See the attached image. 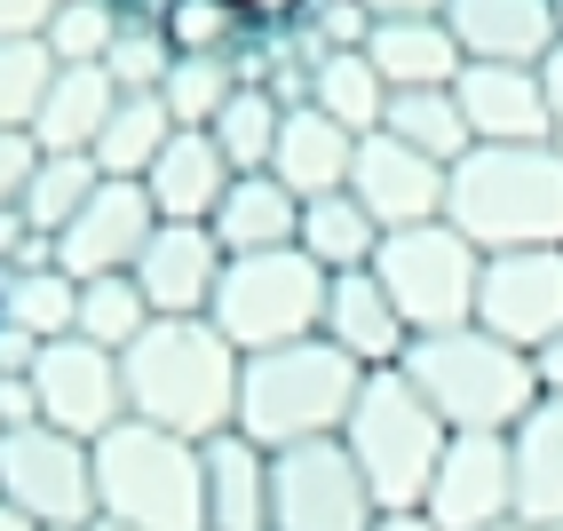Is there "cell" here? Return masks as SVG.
<instances>
[{"label":"cell","mask_w":563,"mask_h":531,"mask_svg":"<svg viewBox=\"0 0 563 531\" xmlns=\"http://www.w3.org/2000/svg\"><path fill=\"white\" fill-rule=\"evenodd\" d=\"M239 350L214 333V318H152L143 341L120 350V381H128V412L175 436H222L239 429Z\"/></svg>","instance_id":"6da1fadb"},{"label":"cell","mask_w":563,"mask_h":531,"mask_svg":"<svg viewBox=\"0 0 563 531\" xmlns=\"http://www.w3.org/2000/svg\"><path fill=\"white\" fill-rule=\"evenodd\" d=\"M444 222L476 254L563 246V143H476L444 175Z\"/></svg>","instance_id":"7a4b0ae2"},{"label":"cell","mask_w":563,"mask_h":531,"mask_svg":"<svg viewBox=\"0 0 563 531\" xmlns=\"http://www.w3.org/2000/svg\"><path fill=\"white\" fill-rule=\"evenodd\" d=\"M96 523L120 531H207V468L199 444L152 429V421H111L96 444Z\"/></svg>","instance_id":"3957f363"},{"label":"cell","mask_w":563,"mask_h":531,"mask_svg":"<svg viewBox=\"0 0 563 531\" xmlns=\"http://www.w3.org/2000/svg\"><path fill=\"white\" fill-rule=\"evenodd\" d=\"M405 381L437 405V421L453 436H508L523 412L540 405L532 350H516V341L484 333V325L412 341V350H405Z\"/></svg>","instance_id":"277c9868"},{"label":"cell","mask_w":563,"mask_h":531,"mask_svg":"<svg viewBox=\"0 0 563 531\" xmlns=\"http://www.w3.org/2000/svg\"><path fill=\"white\" fill-rule=\"evenodd\" d=\"M357 389H365V373L333 350L325 333L286 341V350H262V357L239 365V429H246L262 452L342 436Z\"/></svg>","instance_id":"5b68a950"},{"label":"cell","mask_w":563,"mask_h":531,"mask_svg":"<svg viewBox=\"0 0 563 531\" xmlns=\"http://www.w3.org/2000/svg\"><path fill=\"white\" fill-rule=\"evenodd\" d=\"M342 444H350V461L365 468L373 500L389 516V508L429 500V476L444 461V444H453V429L437 421V405L412 389L405 365H397V373H365V389H357L350 421H342Z\"/></svg>","instance_id":"8992f818"},{"label":"cell","mask_w":563,"mask_h":531,"mask_svg":"<svg viewBox=\"0 0 563 531\" xmlns=\"http://www.w3.org/2000/svg\"><path fill=\"white\" fill-rule=\"evenodd\" d=\"M325 270L302 246H278V254H231L222 262V286H214V333L231 341L239 357L262 350H286V341H310L325 325Z\"/></svg>","instance_id":"52a82bcc"},{"label":"cell","mask_w":563,"mask_h":531,"mask_svg":"<svg viewBox=\"0 0 563 531\" xmlns=\"http://www.w3.org/2000/svg\"><path fill=\"white\" fill-rule=\"evenodd\" d=\"M373 278L389 286V301H397V318L412 325V341L476 325V278H484V254H476L444 214H437V222H412V231H382Z\"/></svg>","instance_id":"ba28073f"},{"label":"cell","mask_w":563,"mask_h":531,"mask_svg":"<svg viewBox=\"0 0 563 531\" xmlns=\"http://www.w3.org/2000/svg\"><path fill=\"white\" fill-rule=\"evenodd\" d=\"M0 500L24 508L41 531H88L96 523V452L48 421L0 429Z\"/></svg>","instance_id":"9c48e42d"},{"label":"cell","mask_w":563,"mask_h":531,"mask_svg":"<svg viewBox=\"0 0 563 531\" xmlns=\"http://www.w3.org/2000/svg\"><path fill=\"white\" fill-rule=\"evenodd\" d=\"M373 516L382 500L342 436L271 452V531H373Z\"/></svg>","instance_id":"30bf717a"},{"label":"cell","mask_w":563,"mask_h":531,"mask_svg":"<svg viewBox=\"0 0 563 531\" xmlns=\"http://www.w3.org/2000/svg\"><path fill=\"white\" fill-rule=\"evenodd\" d=\"M32 405H41V421L64 429V436H80L96 444L111 421H128V381H120V357L96 350V341H48L41 357H32Z\"/></svg>","instance_id":"8fae6325"},{"label":"cell","mask_w":563,"mask_h":531,"mask_svg":"<svg viewBox=\"0 0 563 531\" xmlns=\"http://www.w3.org/2000/svg\"><path fill=\"white\" fill-rule=\"evenodd\" d=\"M476 325L500 333V341H516V350H548V341L563 333V246L484 254Z\"/></svg>","instance_id":"7c38bea8"},{"label":"cell","mask_w":563,"mask_h":531,"mask_svg":"<svg viewBox=\"0 0 563 531\" xmlns=\"http://www.w3.org/2000/svg\"><path fill=\"white\" fill-rule=\"evenodd\" d=\"M421 516L437 531H500V523H516V461H508V436H453V444H444Z\"/></svg>","instance_id":"4fadbf2b"},{"label":"cell","mask_w":563,"mask_h":531,"mask_svg":"<svg viewBox=\"0 0 563 531\" xmlns=\"http://www.w3.org/2000/svg\"><path fill=\"white\" fill-rule=\"evenodd\" d=\"M159 231V214H152V191L143 182H120V175H103L96 182V199L64 222V239H56V262L71 278H128L135 270V254L152 246Z\"/></svg>","instance_id":"5bb4252c"},{"label":"cell","mask_w":563,"mask_h":531,"mask_svg":"<svg viewBox=\"0 0 563 531\" xmlns=\"http://www.w3.org/2000/svg\"><path fill=\"white\" fill-rule=\"evenodd\" d=\"M444 175H453V167L421 159V151L397 143V135H357L350 199L382 222V231H412V222H437L444 214Z\"/></svg>","instance_id":"9a60e30c"},{"label":"cell","mask_w":563,"mask_h":531,"mask_svg":"<svg viewBox=\"0 0 563 531\" xmlns=\"http://www.w3.org/2000/svg\"><path fill=\"white\" fill-rule=\"evenodd\" d=\"M222 254L207 222H159L152 246L135 254V286L152 301V318H207L214 310V286H222Z\"/></svg>","instance_id":"2e32d148"},{"label":"cell","mask_w":563,"mask_h":531,"mask_svg":"<svg viewBox=\"0 0 563 531\" xmlns=\"http://www.w3.org/2000/svg\"><path fill=\"white\" fill-rule=\"evenodd\" d=\"M461 120L476 143H555V111L540 64H461Z\"/></svg>","instance_id":"e0dca14e"},{"label":"cell","mask_w":563,"mask_h":531,"mask_svg":"<svg viewBox=\"0 0 563 531\" xmlns=\"http://www.w3.org/2000/svg\"><path fill=\"white\" fill-rule=\"evenodd\" d=\"M444 24L468 64H548L563 41L555 0H444Z\"/></svg>","instance_id":"ac0fdd59"},{"label":"cell","mask_w":563,"mask_h":531,"mask_svg":"<svg viewBox=\"0 0 563 531\" xmlns=\"http://www.w3.org/2000/svg\"><path fill=\"white\" fill-rule=\"evenodd\" d=\"M318 333H325L357 373H397L405 350H412V325L397 318L389 286L373 278V270H342V278L325 286V325H318Z\"/></svg>","instance_id":"d6986e66"},{"label":"cell","mask_w":563,"mask_h":531,"mask_svg":"<svg viewBox=\"0 0 563 531\" xmlns=\"http://www.w3.org/2000/svg\"><path fill=\"white\" fill-rule=\"evenodd\" d=\"M350 167H357V135H350L342 120H325L318 103H286L278 151H271V175L286 182V191H294V199L350 191Z\"/></svg>","instance_id":"ffe728a7"},{"label":"cell","mask_w":563,"mask_h":531,"mask_svg":"<svg viewBox=\"0 0 563 531\" xmlns=\"http://www.w3.org/2000/svg\"><path fill=\"white\" fill-rule=\"evenodd\" d=\"M231 159L214 151L207 128H175L167 151L152 159V175H143V191H152V214L159 222H214L222 191H231Z\"/></svg>","instance_id":"44dd1931"},{"label":"cell","mask_w":563,"mask_h":531,"mask_svg":"<svg viewBox=\"0 0 563 531\" xmlns=\"http://www.w3.org/2000/svg\"><path fill=\"white\" fill-rule=\"evenodd\" d=\"M199 468H207V531H271V452L246 429L207 436Z\"/></svg>","instance_id":"7402d4cb"},{"label":"cell","mask_w":563,"mask_h":531,"mask_svg":"<svg viewBox=\"0 0 563 531\" xmlns=\"http://www.w3.org/2000/svg\"><path fill=\"white\" fill-rule=\"evenodd\" d=\"M508 461H516V523L523 531L563 523V397H540L508 429Z\"/></svg>","instance_id":"603a6c76"},{"label":"cell","mask_w":563,"mask_h":531,"mask_svg":"<svg viewBox=\"0 0 563 531\" xmlns=\"http://www.w3.org/2000/svg\"><path fill=\"white\" fill-rule=\"evenodd\" d=\"M0 325L24 333L32 350H48V341H71V333H80V278H71L56 254L0 270Z\"/></svg>","instance_id":"cb8c5ba5"},{"label":"cell","mask_w":563,"mask_h":531,"mask_svg":"<svg viewBox=\"0 0 563 531\" xmlns=\"http://www.w3.org/2000/svg\"><path fill=\"white\" fill-rule=\"evenodd\" d=\"M365 56H373V71L389 80V96H405V88H453V80H461V64H468L444 16L373 24V32H365Z\"/></svg>","instance_id":"d4e9b609"},{"label":"cell","mask_w":563,"mask_h":531,"mask_svg":"<svg viewBox=\"0 0 563 531\" xmlns=\"http://www.w3.org/2000/svg\"><path fill=\"white\" fill-rule=\"evenodd\" d=\"M207 231H214L222 254H278V246L302 239V199H294L278 175H239Z\"/></svg>","instance_id":"484cf974"},{"label":"cell","mask_w":563,"mask_h":531,"mask_svg":"<svg viewBox=\"0 0 563 531\" xmlns=\"http://www.w3.org/2000/svg\"><path fill=\"white\" fill-rule=\"evenodd\" d=\"M111 103H120V88H111L103 64H56L48 103H41V120H32V143L41 151H96Z\"/></svg>","instance_id":"4316f807"},{"label":"cell","mask_w":563,"mask_h":531,"mask_svg":"<svg viewBox=\"0 0 563 531\" xmlns=\"http://www.w3.org/2000/svg\"><path fill=\"white\" fill-rule=\"evenodd\" d=\"M310 103L325 111V120H342L350 135H382L389 120V80L373 71L365 48H325L310 64Z\"/></svg>","instance_id":"83f0119b"},{"label":"cell","mask_w":563,"mask_h":531,"mask_svg":"<svg viewBox=\"0 0 563 531\" xmlns=\"http://www.w3.org/2000/svg\"><path fill=\"white\" fill-rule=\"evenodd\" d=\"M302 246L325 278H342V270H373V254H382V222H373L350 191H325V199H302Z\"/></svg>","instance_id":"f1b7e54d"},{"label":"cell","mask_w":563,"mask_h":531,"mask_svg":"<svg viewBox=\"0 0 563 531\" xmlns=\"http://www.w3.org/2000/svg\"><path fill=\"white\" fill-rule=\"evenodd\" d=\"M167 135H175V111H167L159 88H152V96H120L88 159H96L103 175H120V182H143V175H152V159L167 151Z\"/></svg>","instance_id":"f546056e"},{"label":"cell","mask_w":563,"mask_h":531,"mask_svg":"<svg viewBox=\"0 0 563 531\" xmlns=\"http://www.w3.org/2000/svg\"><path fill=\"white\" fill-rule=\"evenodd\" d=\"M382 135L412 143V151H421V159H437V167H461L468 151H476V135H468V120H461V96H453V88H405V96H389Z\"/></svg>","instance_id":"4dcf8cb0"},{"label":"cell","mask_w":563,"mask_h":531,"mask_svg":"<svg viewBox=\"0 0 563 531\" xmlns=\"http://www.w3.org/2000/svg\"><path fill=\"white\" fill-rule=\"evenodd\" d=\"M96 182H103V167L88 159V151H41V175H32V191H24V222H32V239H64V222L80 214L88 199H96Z\"/></svg>","instance_id":"1f68e13d"},{"label":"cell","mask_w":563,"mask_h":531,"mask_svg":"<svg viewBox=\"0 0 563 531\" xmlns=\"http://www.w3.org/2000/svg\"><path fill=\"white\" fill-rule=\"evenodd\" d=\"M278 120H286V103L271 96V88H246L239 80V96L214 111V151L231 159V175H271V151H278Z\"/></svg>","instance_id":"d6a6232c"},{"label":"cell","mask_w":563,"mask_h":531,"mask_svg":"<svg viewBox=\"0 0 563 531\" xmlns=\"http://www.w3.org/2000/svg\"><path fill=\"white\" fill-rule=\"evenodd\" d=\"M159 32H167L175 56H239V48L254 41L231 0H167V9H159Z\"/></svg>","instance_id":"836d02e7"},{"label":"cell","mask_w":563,"mask_h":531,"mask_svg":"<svg viewBox=\"0 0 563 531\" xmlns=\"http://www.w3.org/2000/svg\"><path fill=\"white\" fill-rule=\"evenodd\" d=\"M143 325H152V301H143L135 278H88L80 286V341L120 357L128 341H143Z\"/></svg>","instance_id":"e575fe53"},{"label":"cell","mask_w":563,"mask_h":531,"mask_svg":"<svg viewBox=\"0 0 563 531\" xmlns=\"http://www.w3.org/2000/svg\"><path fill=\"white\" fill-rule=\"evenodd\" d=\"M159 96L175 111V128H214V111L239 96V56H175Z\"/></svg>","instance_id":"d590c367"},{"label":"cell","mask_w":563,"mask_h":531,"mask_svg":"<svg viewBox=\"0 0 563 531\" xmlns=\"http://www.w3.org/2000/svg\"><path fill=\"white\" fill-rule=\"evenodd\" d=\"M48 80H56L48 41H0V128L32 135V120H41V103H48Z\"/></svg>","instance_id":"8d00e7d4"},{"label":"cell","mask_w":563,"mask_h":531,"mask_svg":"<svg viewBox=\"0 0 563 531\" xmlns=\"http://www.w3.org/2000/svg\"><path fill=\"white\" fill-rule=\"evenodd\" d=\"M103 71H111V88H120V96H152V88H167L175 48H167V32L152 16H120V41H111Z\"/></svg>","instance_id":"74e56055"},{"label":"cell","mask_w":563,"mask_h":531,"mask_svg":"<svg viewBox=\"0 0 563 531\" xmlns=\"http://www.w3.org/2000/svg\"><path fill=\"white\" fill-rule=\"evenodd\" d=\"M41 41H48L56 64H103L111 41H120V9H111V0H64Z\"/></svg>","instance_id":"f35d334b"},{"label":"cell","mask_w":563,"mask_h":531,"mask_svg":"<svg viewBox=\"0 0 563 531\" xmlns=\"http://www.w3.org/2000/svg\"><path fill=\"white\" fill-rule=\"evenodd\" d=\"M32 175H41V143L24 128H0V207H24Z\"/></svg>","instance_id":"ab89813d"},{"label":"cell","mask_w":563,"mask_h":531,"mask_svg":"<svg viewBox=\"0 0 563 531\" xmlns=\"http://www.w3.org/2000/svg\"><path fill=\"white\" fill-rule=\"evenodd\" d=\"M231 9L246 16V32H294V24H310L318 0H231Z\"/></svg>","instance_id":"60d3db41"},{"label":"cell","mask_w":563,"mask_h":531,"mask_svg":"<svg viewBox=\"0 0 563 531\" xmlns=\"http://www.w3.org/2000/svg\"><path fill=\"white\" fill-rule=\"evenodd\" d=\"M64 0H0V41H41Z\"/></svg>","instance_id":"b9f144b4"},{"label":"cell","mask_w":563,"mask_h":531,"mask_svg":"<svg viewBox=\"0 0 563 531\" xmlns=\"http://www.w3.org/2000/svg\"><path fill=\"white\" fill-rule=\"evenodd\" d=\"M373 24H405V16H444V0H357Z\"/></svg>","instance_id":"7bdbcfd3"},{"label":"cell","mask_w":563,"mask_h":531,"mask_svg":"<svg viewBox=\"0 0 563 531\" xmlns=\"http://www.w3.org/2000/svg\"><path fill=\"white\" fill-rule=\"evenodd\" d=\"M532 373H540V397H563V333L548 350H532Z\"/></svg>","instance_id":"ee69618b"},{"label":"cell","mask_w":563,"mask_h":531,"mask_svg":"<svg viewBox=\"0 0 563 531\" xmlns=\"http://www.w3.org/2000/svg\"><path fill=\"white\" fill-rule=\"evenodd\" d=\"M540 80H548V111H555V143H563V41H555V56L540 64Z\"/></svg>","instance_id":"f6af8a7d"},{"label":"cell","mask_w":563,"mask_h":531,"mask_svg":"<svg viewBox=\"0 0 563 531\" xmlns=\"http://www.w3.org/2000/svg\"><path fill=\"white\" fill-rule=\"evenodd\" d=\"M373 531H437L421 508H389V516H373Z\"/></svg>","instance_id":"bcb514c9"},{"label":"cell","mask_w":563,"mask_h":531,"mask_svg":"<svg viewBox=\"0 0 563 531\" xmlns=\"http://www.w3.org/2000/svg\"><path fill=\"white\" fill-rule=\"evenodd\" d=\"M0 531H41V523H32L24 508H9V500H0Z\"/></svg>","instance_id":"7dc6e473"},{"label":"cell","mask_w":563,"mask_h":531,"mask_svg":"<svg viewBox=\"0 0 563 531\" xmlns=\"http://www.w3.org/2000/svg\"><path fill=\"white\" fill-rule=\"evenodd\" d=\"M88 531H120V523H88Z\"/></svg>","instance_id":"c3c4849f"},{"label":"cell","mask_w":563,"mask_h":531,"mask_svg":"<svg viewBox=\"0 0 563 531\" xmlns=\"http://www.w3.org/2000/svg\"><path fill=\"white\" fill-rule=\"evenodd\" d=\"M500 531H523V523H500Z\"/></svg>","instance_id":"681fc988"},{"label":"cell","mask_w":563,"mask_h":531,"mask_svg":"<svg viewBox=\"0 0 563 531\" xmlns=\"http://www.w3.org/2000/svg\"><path fill=\"white\" fill-rule=\"evenodd\" d=\"M548 531H563V523H548Z\"/></svg>","instance_id":"f907efd6"},{"label":"cell","mask_w":563,"mask_h":531,"mask_svg":"<svg viewBox=\"0 0 563 531\" xmlns=\"http://www.w3.org/2000/svg\"><path fill=\"white\" fill-rule=\"evenodd\" d=\"M555 9H563V0H555Z\"/></svg>","instance_id":"816d5d0a"}]
</instances>
